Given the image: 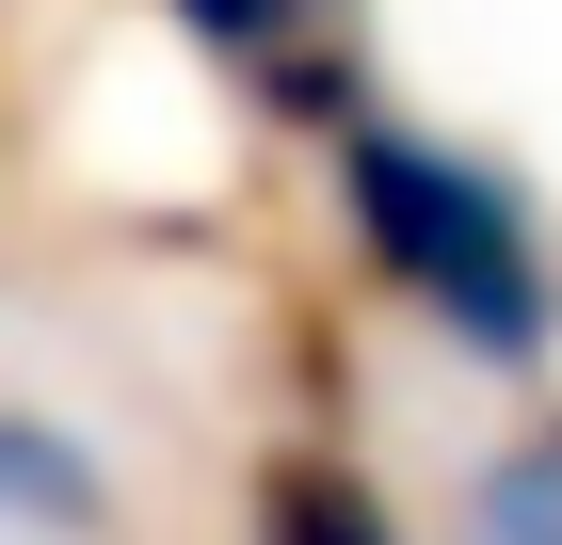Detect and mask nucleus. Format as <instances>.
Segmentation results:
<instances>
[{
	"instance_id": "obj_1",
	"label": "nucleus",
	"mask_w": 562,
	"mask_h": 545,
	"mask_svg": "<svg viewBox=\"0 0 562 545\" xmlns=\"http://www.w3.org/2000/svg\"><path fill=\"white\" fill-rule=\"evenodd\" d=\"M338 225L467 370H547L562 257H547V225H530V193L498 161L418 145V128H386V113H338Z\"/></svg>"
},
{
	"instance_id": "obj_2",
	"label": "nucleus",
	"mask_w": 562,
	"mask_h": 545,
	"mask_svg": "<svg viewBox=\"0 0 562 545\" xmlns=\"http://www.w3.org/2000/svg\"><path fill=\"white\" fill-rule=\"evenodd\" d=\"M177 33L210 48L225 81H258L273 113H305V128L353 113V65L322 48V0H177Z\"/></svg>"
},
{
	"instance_id": "obj_3",
	"label": "nucleus",
	"mask_w": 562,
	"mask_h": 545,
	"mask_svg": "<svg viewBox=\"0 0 562 545\" xmlns=\"http://www.w3.org/2000/svg\"><path fill=\"white\" fill-rule=\"evenodd\" d=\"M0 530H33V545H97V530H113V481H97L81 433L0 418Z\"/></svg>"
},
{
	"instance_id": "obj_4",
	"label": "nucleus",
	"mask_w": 562,
	"mask_h": 545,
	"mask_svg": "<svg viewBox=\"0 0 562 545\" xmlns=\"http://www.w3.org/2000/svg\"><path fill=\"white\" fill-rule=\"evenodd\" d=\"M258 545H402V513L370 498V465L273 450V465H258Z\"/></svg>"
},
{
	"instance_id": "obj_5",
	"label": "nucleus",
	"mask_w": 562,
	"mask_h": 545,
	"mask_svg": "<svg viewBox=\"0 0 562 545\" xmlns=\"http://www.w3.org/2000/svg\"><path fill=\"white\" fill-rule=\"evenodd\" d=\"M467 545H562V433H530V450H498V465H482Z\"/></svg>"
}]
</instances>
